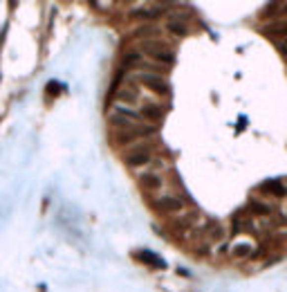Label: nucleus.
I'll list each match as a JSON object with an SVG mask.
<instances>
[{
  "instance_id": "obj_6",
  "label": "nucleus",
  "mask_w": 287,
  "mask_h": 292,
  "mask_svg": "<svg viewBox=\"0 0 287 292\" xmlns=\"http://www.w3.org/2000/svg\"><path fill=\"white\" fill-rule=\"evenodd\" d=\"M198 218H200V214L198 211H186V214H182L180 218L173 223V227L177 229V232H184V229H191L195 223H198Z\"/></svg>"
},
{
  "instance_id": "obj_8",
  "label": "nucleus",
  "mask_w": 287,
  "mask_h": 292,
  "mask_svg": "<svg viewBox=\"0 0 287 292\" xmlns=\"http://www.w3.org/2000/svg\"><path fill=\"white\" fill-rule=\"evenodd\" d=\"M251 254H253V245L247 243V241H243V243H238V245H234V247H231V256L238 258V261L251 256Z\"/></svg>"
},
{
  "instance_id": "obj_16",
  "label": "nucleus",
  "mask_w": 287,
  "mask_h": 292,
  "mask_svg": "<svg viewBox=\"0 0 287 292\" xmlns=\"http://www.w3.org/2000/svg\"><path fill=\"white\" fill-rule=\"evenodd\" d=\"M153 56H155V61H160V63H173V61H175V56H173V54L168 52V49H162V52H155L153 54Z\"/></svg>"
},
{
  "instance_id": "obj_20",
  "label": "nucleus",
  "mask_w": 287,
  "mask_h": 292,
  "mask_svg": "<svg viewBox=\"0 0 287 292\" xmlns=\"http://www.w3.org/2000/svg\"><path fill=\"white\" fill-rule=\"evenodd\" d=\"M283 32H285V25H278V27H267V32H265V34L276 36V34H283Z\"/></svg>"
},
{
  "instance_id": "obj_9",
  "label": "nucleus",
  "mask_w": 287,
  "mask_h": 292,
  "mask_svg": "<svg viewBox=\"0 0 287 292\" xmlns=\"http://www.w3.org/2000/svg\"><path fill=\"white\" fill-rule=\"evenodd\" d=\"M137 97H139V93H137V88H135V86H123L122 90L117 93V99H119V101H126V103L137 101Z\"/></svg>"
},
{
  "instance_id": "obj_14",
  "label": "nucleus",
  "mask_w": 287,
  "mask_h": 292,
  "mask_svg": "<svg viewBox=\"0 0 287 292\" xmlns=\"http://www.w3.org/2000/svg\"><path fill=\"white\" fill-rule=\"evenodd\" d=\"M115 112H117V115H122V117H126V119H132V122H139V119H141L139 112L130 110V108H123V106H117V108H115Z\"/></svg>"
},
{
  "instance_id": "obj_7",
  "label": "nucleus",
  "mask_w": 287,
  "mask_h": 292,
  "mask_svg": "<svg viewBox=\"0 0 287 292\" xmlns=\"http://www.w3.org/2000/svg\"><path fill=\"white\" fill-rule=\"evenodd\" d=\"M139 117L141 119H148V122H160L162 117H164V110H162L157 103H146V106L141 108Z\"/></svg>"
},
{
  "instance_id": "obj_15",
  "label": "nucleus",
  "mask_w": 287,
  "mask_h": 292,
  "mask_svg": "<svg viewBox=\"0 0 287 292\" xmlns=\"http://www.w3.org/2000/svg\"><path fill=\"white\" fill-rule=\"evenodd\" d=\"M160 14H162V7H153V9H137L132 16H137V18H155Z\"/></svg>"
},
{
  "instance_id": "obj_17",
  "label": "nucleus",
  "mask_w": 287,
  "mask_h": 292,
  "mask_svg": "<svg viewBox=\"0 0 287 292\" xmlns=\"http://www.w3.org/2000/svg\"><path fill=\"white\" fill-rule=\"evenodd\" d=\"M160 29L157 27H153V25H146V27H137L135 29V36L137 39H141V36H155Z\"/></svg>"
},
{
  "instance_id": "obj_5",
  "label": "nucleus",
  "mask_w": 287,
  "mask_h": 292,
  "mask_svg": "<svg viewBox=\"0 0 287 292\" xmlns=\"http://www.w3.org/2000/svg\"><path fill=\"white\" fill-rule=\"evenodd\" d=\"M162 185H164V178L157 173H144L139 178V187L146 191H157V189H162Z\"/></svg>"
},
{
  "instance_id": "obj_19",
  "label": "nucleus",
  "mask_w": 287,
  "mask_h": 292,
  "mask_svg": "<svg viewBox=\"0 0 287 292\" xmlns=\"http://www.w3.org/2000/svg\"><path fill=\"white\" fill-rule=\"evenodd\" d=\"M141 63V54L139 52H128L126 56H123V65H139Z\"/></svg>"
},
{
  "instance_id": "obj_10",
  "label": "nucleus",
  "mask_w": 287,
  "mask_h": 292,
  "mask_svg": "<svg viewBox=\"0 0 287 292\" xmlns=\"http://www.w3.org/2000/svg\"><path fill=\"white\" fill-rule=\"evenodd\" d=\"M249 209L258 216H269L272 214V204L269 202H260V200H249Z\"/></svg>"
},
{
  "instance_id": "obj_11",
  "label": "nucleus",
  "mask_w": 287,
  "mask_h": 292,
  "mask_svg": "<svg viewBox=\"0 0 287 292\" xmlns=\"http://www.w3.org/2000/svg\"><path fill=\"white\" fill-rule=\"evenodd\" d=\"M139 261H144V263H148V265H153V268H164V261L162 258H157L155 254H151V252H137L135 254Z\"/></svg>"
},
{
  "instance_id": "obj_3",
  "label": "nucleus",
  "mask_w": 287,
  "mask_h": 292,
  "mask_svg": "<svg viewBox=\"0 0 287 292\" xmlns=\"http://www.w3.org/2000/svg\"><path fill=\"white\" fill-rule=\"evenodd\" d=\"M137 81H139L141 86H146L148 90H153V93L162 95V97H166V95L170 93V88H168V81H166V79H162L160 74H151V72H139V74H137Z\"/></svg>"
},
{
  "instance_id": "obj_13",
  "label": "nucleus",
  "mask_w": 287,
  "mask_h": 292,
  "mask_svg": "<svg viewBox=\"0 0 287 292\" xmlns=\"http://www.w3.org/2000/svg\"><path fill=\"white\" fill-rule=\"evenodd\" d=\"M260 189H263V191H272V194L276 195V198H283V195H285V187H283L278 180L263 182V185H260Z\"/></svg>"
},
{
  "instance_id": "obj_18",
  "label": "nucleus",
  "mask_w": 287,
  "mask_h": 292,
  "mask_svg": "<svg viewBox=\"0 0 287 292\" xmlns=\"http://www.w3.org/2000/svg\"><path fill=\"white\" fill-rule=\"evenodd\" d=\"M166 29H168L170 34H175V36H186V25H182V23H168L166 25Z\"/></svg>"
},
{
  "instance_id": "obj_4",
  "label": "nucleus",
  "mask_w": 287,
  "mask_h": 292,
  "mask_svg": "<svg viewBox=\"0 0 287 292\" xmlns=\"http://www.w3.org/2000/svg\"><path fill=\"white\" fill-rule=\"evenodd\" d=\"M155 209L162 214H182L184 209V200L177 195H162L155 200Z\"/></svg>"
},
{
  "instance_id": "obj_2",
  "label": "nucleus",
  "mask_w": 287,
  "mask_h": 292,
  "mask_svg": "<svg viewBox=\"0 0 287 292\" xmlns=\"http://www.w3.org/2000/svg\"><path fill=\"white\" fill-rule=\"evenodd\" d=\"M123 162H126L128 166H132V169H139V166L151 164L153 162V146L151 144L135 146L132 151H128L126 155H123Z\"/></svg>"
},
{
  "instance_id": "obj_1",
  "label": "nucleus",
  "mask_w": 287,
  "mask_h": 292,
  "mask_svg": "<svg viewBox=\"0 0 287 292\" xmlns=\"http://www.w3.org/2000/svg\"><path fill=\"white\" fill-rule=\"evenodd\" d=\"M155 135V128L153 126H144V124H135L130 128H123V131H115V142L119 146L123 144H132L137 140H144V137Z\"/></svg>"
},
{
  "instance_id": "obj_12",
  "label": "nucleus",
  "mask_w": 287,
  "mask_h": 292,
  "mask_svg": "<svg viewBox=\"0 0 287 292\" xmlns=\"http://www.w3.org/2000/svg\"><path fill=\"white\" fill-rule=\"evenodd\" d=\"M202 232L206 234V239H209L211 243H215V241H222V239H224V229L220 227V225H209V227L202 229Z\"/></svg>"
}]
</instances>
